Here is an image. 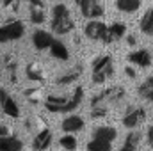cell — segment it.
<instances>
[{
	"instance_id": "cell-27",
	"label": "cell",
	"mask_w": 153,
	"mask_h": 151,
	"mask_svg": "<svg viewBox=\"0 0 153 151\" xmlns=\"http://www.w3.org/2000/svg\"><path fill=\"white\" fill-rule=\"evenodd\" d=\"M59 144H61V148H64V150H70L73 151L76 150V137H73V133H64L61 139H59Z\"/></svg>"
},
{
	"instance_id": "cell-13",
	"label": "cell",
	"mask_w": 153,
	"mask_h": 151,
	"mask_svg": "<svg viewBox=\"0 0 153 151\" xmlns=\"http://www.w3.org/2000/svg\"><path fill=\"white\" fill-rule=\"evenodd\" d=\"M53 39L55 38L50 32H46L43 29H38V30L32 32V44H34L36 50H46V48H50V44H52Z\"/></svg>"
},
{
	"instance_id": "cell-29",
	"label": "cell",
	"mask_w": 153,
	"mask_h": 151,
	"mask_svg": "<svg viewBox=\"0 0 153 151\" xmlns=\"http://www.w3.org/2000/svg\"><path fill=\"white\" fill-rule=\"evenodd\" d=\"M39 89H27L25 91V98L29 100V101H32V103H38L39 101Z\"/></svg>"
},
{
	"instance_id": "cell-33",
	"label": "cell",
	"mask_w": 153,
	"mask_h": 151,
	"mask_svg": "<svg viewBox=\"0 0 153 151\" xmlns=\"http://www.w3.org/2000/svg\"><path fill=\"white\" fill-rule=\"evenodd\" d=\"M5 135H11V128L5 124H0V137H5Z\"/></svg>"
},
{
	"instance_id": "cell-21",
	"label": "cell",
	"mask_w": 153,
	"mask_h": 151,
	"mask_svg": "<svg viewBox=\"0 0 153 151\" xmlns=\"http://www.w3.org/2000/svg\"><path fill=\"white\" fill-rule=\"evenodd\" d=\"M82 66L80 64H76L73 70H70V71H66L64 75H61L59 78H57V84L59 85H70V84H73L75 80H78L80 78V75H82Z\"/></svg>"
},
{
	"instance_id": "cell-18",
	"label": "cell",
	"mask_w": 153,
	"mask_h": 151,
	"mask_svg": "<svg viewBox=\"0 0 153 151\" xmlns=\"http://www.w3.org/2000/svg\"><path fill=\"white\" fill-rule=\"evenodd\" d=\"M141 0H116V9L125 14H134L141 9Z\"/></svg>"
},
{
	"instance_id": "cell-9",
	"label": "cell",
	"mask_w": 153,
	"mask_h": 151,
	"mask_svg": "<svg viewBox=\"0 0 153 151\" xmlns=\"http://www.w3.org/2000/svg\"><path fill=\"white\" fill-rule=\"evenodd\" d=\"M16 71H18V64H16L14 57L13 55H4L2 57V62H0V75L7 76L11 84H16L18 82Z\"/></svg>"
},
{
	"instance_id": "cell-17",
	"label": "cell",
	"mask_w": 153,
	"mask_h": 151,
	"mask_svg": "<svg viewBox=\"0 0 153 151\" xmlns=\"http://www.w3.org/2000/svg\"><path fill=\"white\" fill-rule=\"evenodd\" d=\"M50 53H52V57L57 59V61H68V59H70V52H68L66 44L61 43V41H57V39L52 41V44H50Z\"/></svg>"
},
{
	"instance_id": "cell-32",
	"label": "cell",
	"mask_w": 153,
	"mask_h": 151,
	"mask_svg": "<svg viewBox=\"0 0 153 151\" xmlns=\"http://www.w3.org/2000/svg\"><path fill=\"white\" fill-rule=\"evenodd\" d=\"M25 2H27L30 7H43V9H45V2H43V0H25Z\"/></svg>"
},
{
	"instance_id": "cell-14",
	"label": "cell",
	"mask_w": 153,
	"mask_h": 151,
	"mask_svg": "<svg viewBox=\"0 0 153 151\" xmlns=\"http://www.w3.org/2000/svg\"><path fill=\"white\" fill-rule=\"evenodd\" d=\"M52 141H53L52 132H50V128L45 126V128H41L38 133H36V137L32 141V148L34 150H48L52 146Z\"/></svg>"
},
{
	"instance_id": "cell-22",
	"label": "cell",
	"mask_w": 153,
	"mask_h": 151,
	"mask_svg": "<svg viewBox=\"0 0 153 151\" xmlns=\"http://www.w3.org/2000/svg\"><path fill=\"white\" fill-rule=\"evenodd\" d=\"M0 107H2V110H4L5 115H9V117H20V107H18V103L9 94L4 98V101L0 103Z\"/></svg>"
},
{
	"instance_id": "cell-26",
	"label": "cell",
	"mask_w": 153,
	"mask_h": 151,
	"mask_svg": "<svg viewBox=\"0 0 153 151\" xmlns=\"http://www.w3.org/2000/svg\"><path fill=\"white\" fill-rule=\"evenodd\" d=\"M29 20H30V23H34V25L45 23V20H46L45 9H43V7H30V11H29Z\"/></svg>"
},
{
	"instance_id": "cell-8",
	"label": "cell",
	"mask_w": 153,
	"mask_h": 151,
	"mask_svg": "<svg viewBox=\"0 0 153 151\" xmlns=\"http://www.w3.org/2000/svg\"><path fill=\"white\" fill-rule=\"evenodd\" d=\"M105 30H107V25L102 21V18L89 20V23L84 27L85 38H89L91 41H102L103 36H105Z\"/></svg>"
},
{
	"instance_id": "cell-36",
	"label": "cell",
	"mask_w": 153,
	"mask_h": 151,
	"mask_svg": "<svg viewBox=\"0 0 153 151\" xmlns=\"http://www.w3.org/2000/svg\"><path fill=\"white\" fill-rule=\"evenodd\" d=\"M5 96H7V91H5V89H2V87H0V103H2V101H4V98H5Z\"/></svg>"
},
{
	"instance_id": "cell-19",
	"label": "cell",
	"mask_w": 153,
	"mask_h": 151,
	"mask_svg": "<svg viewBox=\"0 0 153 151\" xmlns=\"http://www.w3.org/2000/svg\"><path fill=\"white\" fill-rule=\"evenodd\" d=\"M139 144H141V132L132 130L130 133H126V137L121 144V151H134L139 148Z\"/></svg>"
},
{
	"instance_id": "cell-5",
	"label": "cell",
	"mask_w": 153,
	"mask_h": 151,
	"mask_svg": "<svg viewBox=\"0 0 153 151\" xmlns=\"http://www.w3.org/2000/svg\"><path fill=\"white\" fill-rule=\"evenodd\" d=\"M75 4L80 9V14L87 20H96L105 14V9L98 0H75Z\"/></svg>"
},
{
	"instance_id": "cell-2",
	"label": "cell",
	"mask_w": 153,
	"mask_h": 151,
	"mask_svg": "<svg viewBox=\"0 0 153 151\" xmlns=\"http://www.w3.org/2000/svg\"><path fill=\"white\" fill-rule=\"evenodd\" d=\"M116 75V68H114V61L111 55H98L93 61V84H103L109 78H112Z\"/></svg>"
},
{
	"instance_id": "cell-35",
	"label": "cell",
	"mask_w": 153,
	"mask_h": 151,
	"mask_svg": "<svg viewBox=\"0 0 153 151\" xmlns=\"http://www.w3.org/2000/svg\"><path fill=\"white\" fill-rule=\"evenodd\" d=\"M126 43H128L130 46H135L137 39H135V36H134V34H130V36H126Z\"/></svg>"
},
{
	"instance_id": "cell-10",
	"label": "cell",
	"mask_w": 153,
	"mask_h": 151,
	"mask_svg": "<svg viewBox=\"0 0 153 151\" xmlns=\"http://www.w3.org/2000/svg\"><path fill=\"white\" fill-rule=\"evenodd\" d=\"M126 34V25L121 23V21H114L111 25H107V30H105V36H103V43L105 44H111V43H116Z\"/></svg>"
},
{
	"instance_id": "cell-30",
	"label": "cell",
	"mask_w": 153,
	"mask_h": 151,
	"mask_svg": "<svg viewBox=\"0 0 153 151\" xmlns=\"http://www.w3.org/2000/svg\"><path fill=\"white\" fill-rule=\"evenodd\" d=\"M146 141H148V146L153 148V124H150L146 130Z\"/></svg>"
},
{
	"instance_id": "cell-15",
	"label": "cell",
	"mask_w": 153,
	"mask_h": 151,
	"mask_svg": "<svg viewBox=\"0 0 153 151\" xmlns=\"http://www.w3.org/2000/svg\"><path fill=\"white\" fill-rule=\"evenodd\" d=\"M116 137H117V130L114 126H96L93 130V139H102V141L114 142Z\"/></svg>"
},
{
	"instance_id": "cell-20",
	"label": "cell",
	"mask_w": 153,
	"mask_h": 151,
	"mask_svg": "<svg viewBox=\"0 0 153 151\" xmlns=\"http://www.w3.org/2000/svg\"><path fill=\"white\" fill-rule=\"evenodd\" d=\"M139 29H141L143 34L153 38V7H150V9L143 14L141 21H139Z\"/></svg>"
},
{
	"instance_id": "cell-3",
	"label": "cell",
	"mask_w": 153,
	"mask_h": 151,
	"mask_svg": "<svg viewBox=\"0 0 153 151\" xmlns=\"http://www.w3.org/2000/svg\"><path fill=\"white\" fill-rule=\"evenodd\" d=\"M126 96V91L121 87V85H112V87H107L105 91L94 94L91 98V107H96V105H119Z\"/></svg>"
},
{
	"instance_id": "cell-31",
	"label": "cell",
	"mask_w": 153,
	"mask_h": 151,
	"mask_svg": "<svg viewBox=\"0 0 153 151\" xmlns=\"http://www.w3.org/2000/svg\"><path fill=\"white\" fill-rule=\"evenodd\" d=\"M4 7H13V11H18V0H4Z\"/></svg>"
},
{
	"instance_id": "cell-6",
	"label": "cell",
	"mask_w": 153,
	"mask_h": 151,
	"mask_svg": "<svg viewBox=\"0 0 153 151\" xmlns=\"http://www.w3.org/2000/svg\"><path fill=\"white\" fill-rule=\"evenodd\" d=\"M45 109L48 112L59 114V112H73L70 105V96H57V94H48L45 100Z\"/></svg>"
},
{
	"instance_id": "cell-11",
	"label": "cell",
	"mask_w": 153,
	"mask_h": 151,
	"mask_svg": "<svg viewBox=\"0 0 153 151\" xmlns=\"http://www.w3.org/2000/svg\"><path fill=\"white\" fill-rule=\"evenodd\" d=\"M128 62H132L135 66H141V68H150L153 62V57L146 48H141V50H135V52L128 53Z\"/></svg>"
},
{
	"instance_id": "cell-23",
	"label": "cell",
	"mask_w": 153,
	"mask_h": 151,
	"mask_svg": "<svg viewBox=\"0 0 153 151\" xmlns=\"http://www.w3.org/2000/svg\"><path fill=\"white\" fill-rule=\"evenodd\" d=\"M25 73H27V78L29 80H34V82H45V71H43V66L38 64V62H30L29 66H27V70H25Z\"/></svg>"
},
{
	"instance_id": "cell-34",
	"label": "cell",
	"mask_w": 153,
	"mask_h": 151,
	"mask_svg": "<svg viewBox=\"0 0 153 151\" xmlns=\"http://www.w3.org/2000/svg\"><path fill=\"white\" fill-rule=\"evenodd\" d=\"M125 75L130 76V78H135V70L132 66H125Z\"/></svg>"
},
{
	"instance_id": "cell-24",
	"label": "cell",
	"mask_w": 153,
	"mask_h": 151,
	"mask_svg": "<svg viewBox=\"0 0 153 151\" xmlns=\"http://www.w3.org/2000/svg\"><path fill=\"white\" fill-rule=\"evenodd\" d=\"M137 93L141 98H144L146 101L153 103V76H148L139 87H137Z\"/></svg>"
},
{
	"instance_id": "cell-12",
	"label": "cell",
	"mask_w": 153,
	"mask_h": 151,
	"mask_svg": "<svg viewBox=\"0 0 153 151\" xmlns=\"http://www.w3.org/2000/svg\"><path fill=\"white\" fill-rule=\"evenodd\" d=\"M84 126H85V123H84V119L80 117V115H68V117H64L62 119V123H61V128H62V132L64 133H76V132H80V130H84Z\"/></svg>"
},
{
	"instance_id": "cell-28",
	"label": "cell",
	"mask_w": 153,
	"mask_h": 151,
	"mask_svg": "<svg viewBox=\"0 0 153 151\" xmlns=\"http://www.w3.org/2000/svg\"><path fill=\"white\" fill-rule=\"evenodd\" d=\"M109 115V109L107 105H96V107H91V117L93 119H103Z\"/></svg>"
},
{
	"instance_id": "cell-4",
	"label": "cell",
	"mask_w": 153,
	"mask_h": 151,
	"mask_svg": "<svg viewBox=\"0 0 153 151\" xmlns=\"http://www.w3.org/2000/svg\"><path fill=\"white\" fill-rule=\"evenodd\" d=\"M25 34V25L20 20H9L5 25L0 27V43L18 41Z\"/></svg>"
},
{
	"instance_id": "cell-1",
	"label": "cell",
	"mask_w": 153,
	"mask_h": 151,
	"mask_svg": "<svg viewBox=\"0 0 153 151\" xmlns=\"http://www.w3.org/2000/svg\"><path fill=\"white\" fill-rule=\"evenodd\" d=\"M50 27L52 32H55L57 36H64L70 34L75 29L73 18L70 14V9L64 4H55L52 7V18H50Z\"/></svg>"
},
{
	"instance_id": "cell-25",
	"label": "cell",
	"mask_w": 153,
	"mask_h": 151,
	"mask_svg": "<svg viewBox=\"0 0 153 151\" xmlns=\"http://www.w3.org/2000/svg\"><path fill=\"white\" fill-rule=\"evenodd\" d=\"M112 142L109 141H102V139H91L87 142V150L89 151H111Z\"/></svg>"
},
{
	"instance_id": "cell-7",
	"label": "cell",
	"mask_w": 153,
	"mask_h": 151,
	"mask_svg": "<svg viewBox=\"0 0 153 151\" xmlns=\"http://www.w3.org/2000/svg\"><path fill=\"white\" fill-rule=\"evenodd\" d=\"M144 121H146V110H144V109H141V107H130V109L125 112V115H123L121 124H123L125 128L134 130V128L141 126Z\"/></svg>"
},
{
	"instance_id": "cell-16",
	"label": "cell",
	"mask_w": 153,
	"mask_h": 151,
	"mask_svg": "<svg viewBox=\"0 0 153 151\" xmlns=\"http://www.w3.org/2000/svg\"><path fill=\"white\" fill-rule=\"evenodd\" d=\"M23 150V142L14 135L0 137V151H20Z\"/></svg>"
}]
</instances>
